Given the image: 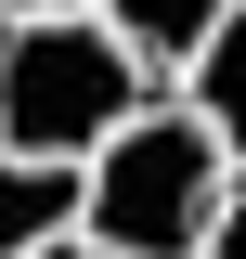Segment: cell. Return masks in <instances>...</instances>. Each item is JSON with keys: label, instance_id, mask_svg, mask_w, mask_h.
Returning a JSON list of instances; mask_svg holds the SVG:
<instances>
[{"label": "cell", "instance_id": "cell-1", "mask_svg": "<svg viewBox=\"0 0 246 259\" xmlns=\"http://www.w3.org/2000/svg\"><path fill=\"white\" fill-rule=\"evenodd\" d=\"M143 104H155L143 52L104 26L91 0H65V13H0V143H13V156H78L91 168Z\"/></svg>", "mask_w": 246, "mask_h": 259}, {"label": "cell", "instance_id": "cell-2", "mask_svg": "<svg viewBox=\"0 0 246 259\" xmlns=\"http://www.w3.org/2000/svg\"><path fill=\"white\" fill-rule=\"evenodd\" d=\"M233 182H246V168L220 156V130L194 117L182 91H155L143 117L91 156L78 233H91L104 259H194V246L220 233V207H233Z\"/></svg>", "mask_w": 246, "mask_h": 259}, {"label": "cell", "instance_id": "cell-3", "mask_svg": "<svg viewBox=\"0 0 246 259\" xmlns=\"http://www.w3.org/2000/svg\"><path fill=\"white\" fill-rule=\"evenodd\" d=\"M78 194H91L78 156H13V143H0V259L65 246V233H78Z\"/></svg>", "mask_w": 246, "mask_h": 259}, {"label": "cell", "instance_id": "cell-4", "mask_svg": "<svg viewBox=\"0 0 246 259\" xmlns=\"http://www.w3.org/2000/svg\"><path fill=\"white\" fill-rule=\"evenodd\" d=\"M91 13L130 39V52H143V78H155V91H182V65L220 39V13H233V0H91Z\"/></svg>", "mask_w": 246, "mask_h": 259}, {"label": "cell", "instance_id": "cell-5", "mask_svg": "<svg viewBox=\"0 0 246 259\" xmlns=\"http://www.w3.org/2000/svg\"><path fill=\"white\" fill-rule=\"evenodd\" d=\"M182 104H194V117L220 130V156L246 168V0L220 13V39H208V52L182 65Z\"/></svg>", "mask_w": 246, "mask_h": 259}, {"label": "cell", "instance_id": "cell-6", "mask_svg": "<svg viewBox=\"0 0 246 259\" xmlns=\"http://www.w3.org/2000/svg\"><path fill=\"white\" fill-rule=\"evenodd\" d=\"M194 259H246V182H233V207H220V233H208Z\"/></svg>", "mask_w": 246, "mask_h": 259}, {"label": "cell", "instance_id": "cell-7", "mask_svg": "<svg viewBox=\"0 0 246 259\" xmlns=\"http://www.w3.org/2000/svg\"><path fill=\"white\" fill-rule=\"evenodd\" d=\"M39 259H104V246H91V233H65V246H39Z\"/></svg>", "mask_w": 246, "mask_h": 259}, {"label": "cell", "instance_id": "cell-8", "mask_svg": "<svg viewBox=\"0 0 246 259\" xmlns=\"http://www.w3.org/2000/svg\"><path fill=\"white\" fill-rule=\"evenodd\" d=\"M0 13H65V0H0Z\"/></svg>", "mask_w": 246, "mask_h": 259}]
</instances>
